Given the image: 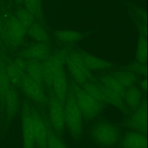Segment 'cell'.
Instances as JSON below:
<instances>
[{"label":"cell","instance_id":"f546056e","mask_svg":"<svg viewBox=\"0 0 148 148\" xmlns=\"http://www.w3.org/2000/svg\"><path fill=\"white\" fill-rule=\"evenodd\" d=\"M47 148H67L63 142L47 127Z\"/></svg>","mask_w":148,"mask_h":148},{"label":"cell","instance_id":"e0dca14e","mask_svg":"<svg viewBox=\"0 0 148 148\" xmlns=\"http://www.w3.org/2000/svg\"><path fill=\"white\" fill-rule=\"evenodd\" d=\"M86 66L90 70H101L110 68L111 64L99 57L87 53H81Z\"/></svg>","mask_w":148,"mask_h":148},{"label":"cell","instance_id":"d6a6232c","mask_svg":"<svg viewBox=\"0 0 148 148\" xmlns=\"http://www.w3.org/2000/svg\"><path fill=\"white\" fill-rule=\"evenodd\" d=\"M2 27H3V23H2V17L1 14V12H0V40L2 38Z\"/></svg>","mask_w":148,"mask_h":148},{"label":"cell","instance_id":"836d02e7","mask_svg":"<svg viewBox=\"0 0 148 148\" xmlns=\"http://www.w3.org/2000/svg\"><path fill=\"white\" fill-rule=\"evenodd\" d=\"M16 3L18 5H20V4H22L23 2V1L24 0H14Z\"/></svg>","mask_w":148,"mask_h":148},{"label":"cell","instance_id":"5b68a950","mask_svg":"<svg viewBox=\"0 0 148 148\" xmlns=\"http://www.w3.org/2000/svg\"><path fill=\"white\" fill-rule=\"evenodd\" d=\"M68 53L65 50H61L49 56L42 63L43 83L47 88L51 89L53 77L57 71L64 67Z\"/></svg>","mask_w":148,"mask_h":148},{"label":"cell","instance_id":"4316f807","mask_svg":"<svg viewBox=\"0 0 148 148\" xmlns=\"http://www.w3.org/2000/svg\"><path fill=\"white\" fill-rule=\"evenodd\" d=\"M14 16L27 30L34 23V16L25 8L18 9Z\"/></svg>","mask_w":148,"mask_h":148},{"label":"cell","instance_id":"4fadbf2b","mask_svg":"<svg viewBox=\"0 0 148 148\" xmlns=\"http://www.w3.org/2000/svg\"><path fill=\"white\" fill-rule=\"evenodd\" d=\"M50 47L46 43L38 42L23 50L20 55L27 60L43 61L50 56Z\"/></svg>","mask_w":148,"mask_h":148},{"label":"cell","instance_id":"8fae6325","mask_svg":"<svg viewBox=\"0 0 148 148\" xmlns=\"http://www.w3.org/2000/svg\"><path fill=\"white\" fill-rule=\"evenodd\" d=\"M26 63L22 57H17L8 65H6V72L11 84L19 86L23 76L25 73Z\"/></svg>","mask_w":148,"mask_h":148},{"label":"cell","instance_id":"484cf974","mask_svg":"<svg viewBox=\"0 0 148 148\" xmlns=\"http://www.w3.org/2000/svg\"><path fill=\"white\" fill-rule=\"evenodd\" d=\"M56 36L58 40L65 43H75L81 38V34L73 30H59L56 32Z\"/></svg>","mask_w":148,"mask_h":148},{"label":"cell","instance_id":"277c9868","mask_svg":"<svg viewBox=\"0 0 148 148\" xmlns=\"http://www.w3.org/2000/svg\"><path fill=\"white\" fill-rule=\"evenodd\" d=\"M71 90L82 116L87 119H92L96 117L100 112V103L75 83L72 84Z\"/></svg>","mask_w":148,"mask_h":148},{"label":"cell","instance_id":"1f68e13d","mask_svg":"<svg viewBox=\"0 0 148 148\" xmlns=\"http://www.w3.org/2000/svg\"><path fill=\"white\" fill-rule=\"evenodd\" d=\"M140 86L141 87V88L143 89V90H146V88H147V82L146 80H143L140 83Z\"/></svg>","mask_w":148,"mask_h":148},{"label":"cell","instance_id":"cb8c5ba5","mask_svg":"<svg viewBox=\"0 0 148 148\" xmlns=\"http://www.w3.org/2000/svg\"><path fill=\"white\" fill-rule=\"evenodd\" d=\"M113 76L125 88L134 86L137 81L136 75L131 71L117 72Z\"/></svg>","mask_w":148,"mask_h":148},{"label":"cell","instance_id":"7a4b0ae2","mask_svg":"<svg viewBox=\"0 0 148 148\" xmlns=\"http://www.w3.org/2000/svg\"><path fill=\"white\" fill-rule=\"evenodd\" d=\"M27 31L15 16L9 15L3 24L1 39L8 46L17 47L23 42Z\"/></svg>","mask_w":148,"mask_h":148},{"label":"cell","instance_id":"44dd1931","mask_svg":"<svg viewBox=\"0 0 148 148\" xmlns=\"http://www.w3.org/2000/svg\"><path fill=\"white\" fill-rule=\"evenodd\" d=\"M10 87V83L6 72V64L3 60L0 59V103L2 105Z\"/></svg>","mask_w":148,"mask_h":148},{"label":"cell","instance_id":"f1b7e54d","mask_svg":"<svg viewBox=\"0 0 148 148\" xmlns=\"http://www.w3.org/2000/svg\"><path fill=\"white\" fill-rule=\"evenodd\" d=\"M136 58L138 62L145 64L147 60V42L143 36H140L137 45Z\"/></svg>","mask_w":148,"mask_h":148},{"label":"cell","instance_id":"30bf717a","mask_svg":"<svg viewBox=\"0 0 148 148\" xmlns=\"http://www.w3.org/2000/svg\"><path fill=\"white\" fill-rule=\"evenodd\" d=\"M21 129L23 148H34L35 138L31 117V106L24 103L23 108Z\"/></svg>","mask_w":148,"mask_h":148},{"label":"cell","instance_id":"ffe728a7","mask_svg":"<svg viewBox=\"0 0 148 148\" xmlns=\"http://www.w3.org/2000/svg\"><path fill=\"white\" fill-rule=\"evenodd\" d=\"M124 99L129 107L132 109H136L140 104L142 99L141 91L134 86L130 87L125 90Z\"/></svg>","mask_w":148,"mask_h":148},{"label":"cell","instance_id":"2e32d148","mask_svg":"<svg viewBox=\"0 0 148 148\" xmlns=\"http://www.w3.org/2000/svg\"><path fill=\"white\" fill-rule=\"evenodd\" d=\"M121 145L123 148H146V138L138 131L129 132L123 138Z\"/></svg>","mask_w":148,"mask_h":148},{"label":"cell","instance_id":"d4e9b609","mask_svg":"<svg viewBox=\"0 0 148 148\" xmlns=\"http://www.w3.org/2000/svg\"><path fill=\"white\" fill-rule=\"evenodd\" d=\"M101 82L105 87L119 94L124 98L125 88L113 76L106 75L103 76L101 78Z\"/></svg>","mask_w":148,"mask_h":148},{"label":"cell","instance_id":"83f0119b","mask_svg":"<svg viewBox=\"0 0 148 148\" xmlns=\"http://www.w3.org/2000/svg\"><path fill=\"white\" fill-rule=\"evenodd\" d=\"M24 8L31 13L35 17H40L42 13V0H24Z\"/></svg>","mask_w":148,"mask_h":148},{"label":"cell","instance_id":"6da1fadb","mask_svg":"<svg viewBox=\"0 0 148 148\" xmlns=\"http://www.w3.org/2000/svg\"><path fill=\"white\" fill-rule=\"evenodd\" d=\"M65 124L75 138H78L82 131V114L71 88L68 90L64 105Z\"/></svg>","mask_w":148,"mask_h":148},{"label":"cell","instance_id":"7c38bea8","mask_svg":"<svg viewBox=\"0 0 148 148\" xmlns=\"http://www.w3.org/2000/svg\"><path fill=\"white\" fill-rule=\"evenodd\" d=\"M51 90L64 106L69 90L68 80L64 67L60 68L54 75L51 83Z\"/></svg>","mask_w":148,"mask_h":148},{"label":"cell","instance_id":"9a60e30c","mask_svg":"<svg viewBox=\"0 0 148 148\" xmlns=\"http://www.w3.org/2000/svg\"><path fill=\"white\" fill-rule=\"evenodd\" d=\"M6 116L9 119H12L16 114L18 108V97L14 87L10 86L3 102Z\"/></svg>","mask_w":148,"mask_h":148},{"label":"cell","instance_id":"ba28073f","mask_svg":"<svg viewBox=\"0 0 148 148\" xmlns=\"http://www.w3.org/2000/svg\"><path fill=\"white\" fill-rule=\"evenodd\" d=\"M25 95L31 99L39 103L45 104L48 101L43 86L31 79L25 73L23 76L20 85Z\"/></svg>","mask_w":148,"mask_h":148},{"label":"cell","instance_id":"7402d4cb","mask_svg":"<svg viewBox=\"0 0 148 148\" xmlns=\"http://www.w3.org/2000/svg\"><path fill=\"white\" fill-rule=\"evenodd\" d=\"M27 32L32 39L38 42L46 43L49 36L46 30L38 24H32L27 29Z\"/></svg>","mask_w":148,"mask_h":148},{"label":"cell","instance_id":"3957f363","mask_svg":"<svg viewBox=\"0 0 148 148\" xmlns=\"http://www.w3.org/2000/svg\"><path fill=\"white\" fill-rule=\"evenodd\" d=\"M65 62L75 83L82 86L91 80L92 75L85 65L80 53L72 51L68 54Z\"/></svg>","mask_w":148,"mask_h":148},{"label":"cell","instance_id":"ac0fdd59","mask_svg":"<svg viewBox=\"0 0 148 148\" xmlns=\"http://www.w3.org/2000/svg\"><path fill=\"white\" fill-rule=\"evenodd\" d=\"M25 74L37 83L42 85L44 83L40 61L28 60L26 63Z\"/></svg>","mask_w":148,"mask_h":148},{"label":"cell","instance_id":"8992f818","mask_svg":"<svg viewBox=\"0 0 148 148\" xmlns=\"http://www.w3.org/2000/svg\"><path fill=\"white\" fill-rule=\"evenodd\" d=\"M93 139L99 145L112 146L118 140L119 132L115 126L108 123L97 124L91 132Z\"/></svg>","mask_w":148,"mask_h":148},{"label":"cell","instance_id":"d6986e66","mask_svg":"<svg viewBox=\"0 0 148 148\" xmlns=\"http://www.w3.org/2000/svg\"><path fill=\"white\" fill-rule=\"evenodd\" d=\"M82 86V88L100 104L107 102L101 84H98L90 80L85 83Z\"/></svg>","mask_w":148,"mask_h":148},{"label":"cell","instance_id":"5bb4252c","mask_svg":"<svg viewBox=\"0 0 148 148\" xmlns=\"http://www.w3.org/2000/svg\"><path fill=\"white\" fill-rule=\"evenodd\" d=\"M129 124L136 131L145 134L147 131V108L146 105L139 106L131 116Z\"/></svg>","mask_w":148,"mask_h":148},{"label":"cell","instance_id":"9c48e42d","mask_svg":"<svg viewBox=\"0 0 148 148\" xmlns=\"http://www.w3.org/2000/svg\"><path fill=\"white\" fill-rule=\"evenodd\" d=\"M31 117L35 143L39 148H47V126L40 114L32 107H31Z\"/></svg>","mask_w":148,"mask_h":148},{"label":"cell","instance_id":"603a6c76","mask_svg":"<svg viewBox=\"0 0 148 148\" xmlns=\"http://www.w3.org/2000/svg\"><path fill=\"white\" fill-rule=\"evenodd\" d=\"M102 86L106 98L107 102H109L120 110L125 111L127 108L124 103V98L119 94L106 88L102 84Z\"/></svg>","mask_w":148,"mask_h":148},{"label":"cell","instance_id":"52a82bcc","mask_svg":"<svg viewBox=\"0 0 148 148\" xmlns=\"http://www.w3.org/2000/svg\"><path fill=\"white\" fill-rule=\"evenodd\" d=\"M48 106L50 123L56 134L60 135L65 127L64 106L51 91L48 98Z\"/></svg>","mask_w":148,"mask_h":148},{"label":"cell","instance_id":"4dcf8cb0","mask_svg":"<svg viewBox=\"0 0 148 148\" xmlns=\"http://www.w3.org/2000/svg\"><path fill=\"white\" fill-rule=\"evenodd\" d=\"M129 69L134 73L138 75H144L146 72V68L145 64L138 61L131 64L130 65Z\"/></svg>","mask_w":148,"mask_h":148}]
</instances>
